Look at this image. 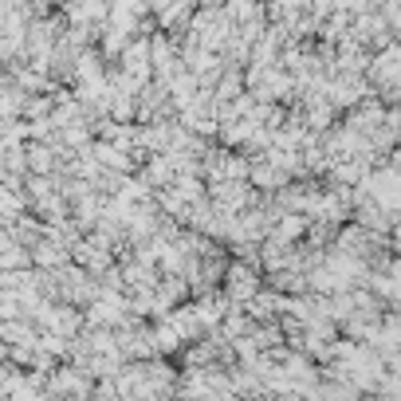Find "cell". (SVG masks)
Listing matches in <instances>:
<instances>
[{
    "instance_id": "obj_1",
    "label": "cell",
    "mask_w": 401,
    "mask_h": 401,
    "mask_svg": "<svg viewBox=\"0 0 401 401\" xmlns=\"http://www.w3.org/2000/svg\"><path fill=\"white\" fill-rule=\"evenodd\" d=\"M260 291V280L256 272H248V268H229V299L236 303V299H248Z\"/></svg>"
},
{
    "instance_id": "obj_2",
    "label": "cell",
    "mask_w": 401,
    "mask_h": 401,
    "mask_svg": "<svg viewBox=\"0 0 401 401\" xmlns=\"http://www.w3.org/2000/svg\"><path fill=\"white\" fill-rule=\"evenodd\" d=\"M252 177H256V185H264V189H280L283 181H287V173L283 170H272V165H256V170H248Z\"/></svg>"
}]
</instances>
